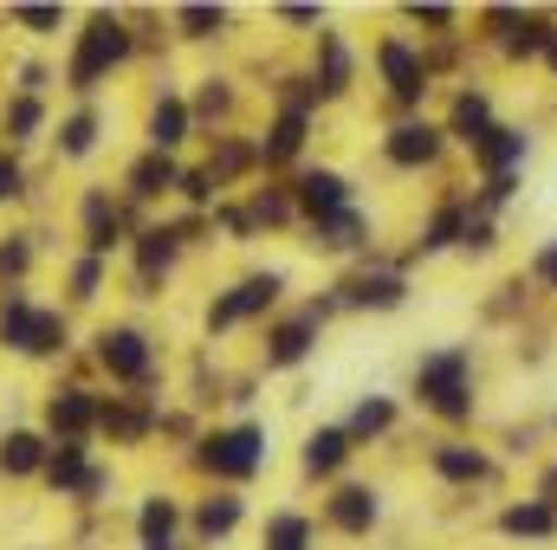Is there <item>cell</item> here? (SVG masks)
<instances>
[{
    "label": "cell",
    "mask_w": 557,
    "mask_h": 550,
    "mask_svg": "<svg viewBox=\"0 0 557 550\" xmlns=\"http://www.w3.org/2000/svg\"><path fill=\"white\" fill-rule=\"evenodd\" d=\"M131 52H137V33H131V20H124V13H91V20L72 33L65 91L91 104V91H98V85H104L117 65H131Z\"/></svg>",
    "instance_id": "6da1fadb"
},
{
    "label": "cell",
    "mask_w": 557,
    "mask_h": 550,
    "mask_svg": "<svg viewBox=\"0 0 557 550\" xmlns=\"http://www.w3.org/2000/svg\"><path fill=\"white\" fill-rule=\"evenodd\" d=\"M416 396L441 414V421H467V414H473V350H467V343L428 350L416 363Z\"/></svg>",
    "instance_id": "7a4b0ae2"
},
{
    "label": "cell",
    "mask_w": 557,
    "mask_h": 550,
    "mask_svg": "<svg viewBox=\"0 0 557 550\" xmlns=\"http://www.w3.org/2000/svg\"><path fill=\"white\" fill-rule=\"evenodd\" d=\"M214 479H253L267 466V427L260 421H234V427H214L201 434V453H195Z\"/></svg>",
    "instance_id": "3957f363"
},
{
    "label": "cell",
    "mask_w": 557,
    "mask_h": 550,
    "mask_svg": "<svg viewBox=\"0 0 557 550\" xmlns=\"http://www.w3.org/2000/svg\"><path fill=\"white\" fill-rule=\"evenodd\" d=\"M278 291H285V278L278 273H247L240 285H227L214 304H208V337H221V330H234V324H253L260 311H273L278 304Z\"/></svg>",
    "instance_id": "277c9868"
},
{
    "label": "cell",
    "mask_w": 557,
    "mask_h": 550,
    "mask_svg": "<svg viewBox=\"0 0 557 550\" xmlns=\"http://www.w3.org/2000/svg\"><path fill=\"white\" fill-rule=\"evenodd\" d=\"M98 350V370L111 376V383H149V370H156V343L143 337L137 324H104L98 337H91Z\"/></svg>",
    "instance_id": "5b68a950"
},
{
    "label": "cell",
    "mask_w": 557,
    "mask_h": 550,
    "mask_svg": "<svg viewBox=\"0 0 557 550\" xmlns=\"http://www.w3.org/2000/svg\"><path fill=\"white\" fill-rule=\"evenodd\" d=\"M324 317H331V298H324V304H305L298 317H278L273 330H267V370H298V363L311 357Z\"/></svg>",
    "instance_id": "8992f818"
},
{
    "label": "cell",
    "mask_w": 557,
    "mask_h": 550,
    "mask_svg": "<svg viewBox=\"0 0 557 550\" xmlns=\"http://www.w3.org/2000/svg\"><path fill=\"white\" fill-rule=\"evenodd\" d=\"M376 72H383V85L396 91V104H421V91H428V65H421V52L403 39V33L376 39Z\"/></svg>",
    "instance_id": "52a82bcc"
},
{
    "label": "cell",
    "mask_w": 557,
    "mask_h": 550,
    "mask_svg": "<svg viewBox=\"0 0 557 550\" xmlns=\"http://www.w3.org/2000/svg\"><path fill=\"white\" fill-rule=\"evenodd\" d=\"M324 518H331V532H344V538H370V532L383 525V492H376V486H337V492L324 499Z\"/></svg>",
    "instance_id": "ba28073f"
},
{
    "label": "cell",
    "mask_w": 557,
    "mask_h": 550,
    "mask_svg": "<svg viewBox=\"0 0 557 550\" xmlns=\"http://www.w3.org/2000/svg\"><path fill=\"white\" fill-rule=\"evenodd\" d=\"M98 421H104V402L91 389H52L46 396V434L52 440H85Z\"/></svg>",
    "instance_id": "9c48e42d"
},
{
    "label": "cell",
    "mask_w": 557,
    "mask_h": 550,
    "mask_svg": "<svg viewBox=\"0 0 557 550\" xmlns=\"http://www.w3.org/2000/svg\"><path fill=\"white\" fill-rule=\"evenodd\" d=\"M292 201H298V214H311V221H331V214L357 208V201H350V175H337V168H305L298 188H292Z\"/></svg>",
    "instance_id": "30bf717a"
},
{
    "label": "cell",
    "mask_w": 557,
    "mask_h": 550,
    "mask_svg": "<svg viewBox=\"0 0 557 550\" xmlns=\"http://www.w3.org/2000/svg\"><path fill=\"white\" fill-rule=\"evenodd\" d=\"M78 221H85V253L111 260V253L124 247V214H117V201H111L104 188H85V195H78Z\"/></svg>",
    "instance_id": "8fae6325"
},
{
    "label": "cell",
    "mask_w": 557,
    "mask_h": 550,
    "mask_svg": "<svg viewBox=\"0 0 557 550\" xmlns=\"http://www.w3.org/2000/svg\"><path fill=\"white\" fill-rule=\"evenodd\" d=\"M188 130H195V104H188L182 91H162V98L149 104V117H143V137H149L156 155H175V149L188 142Z\"/></svg>",
    "instance_id": "7c38bea8"
},
{
    "label": "cell",
    "mask_w": 557,
    "mask_h": 550,
    "mask_svg": "<svg viewBox=\"0 0 557 550\" xmlns=\"http://www.w3.org/2000/svg\"><path fill=\"white\" fill-rule=\"evenodd\" d=\"M52 440L39 427H7L0 434V479H46Z\"/></svg>",
    "instance_id": "4fadbf2b"
},
{
    "label": "cell",
    "mask_w": 557,
    "mask_h": 550,
    "mask_svg": "<svg viewBox=\"0 0 557 550\" xmlns=\"http://www.w3.org/2000/svg\"><path fill=\"white\" fill-rule=\"evenodd\" d=\"M175 260H182V227H143L137 234V285H143V298H156V278L175 273Z\"/></svg>",
    "instance_id": "5bb4252c"
},
{
    "label": "cell",
    "mask_w": 557,
    "mask_h": 550,
    "mask_svg": "<svg viewBox=\"0 0 557 550\" xmlns=\"http://www.w3.org/2000/svg\"><path fill=\"white\" fill-rule=\"evenodd\" d=\"M441 142H447V130H441V124H421V117H409V124H396V130L383 137V155H389L396 168H428V162L441 155Z\"/></svg>",
    "instance_id": "9a60e30c"
},
{
    "label": "cell",
    "mask_w": 557,
    "mask_h": 550,
    "mask_svg": "<svg viewBox=\"0 0 557 550\" xmlns=\"http://www.w3.org/2000/svg\"><path fill=\"white\" fill-rule=\"evenodd\" d=\"M91 473H98V466H91V447H85V440H59L52 460H46V486H52L59 499H78V492L91 486Z\"/></svg>",
    "instance_id": "2e32d148"
},
{
    "label": "cell",
    "mask_w": 557,
    "mask_h": 550,
    "mask_svg": "<svg viewBox=\"0 0 557 550\" xmlns=\"http://www.w3.org/2000/svg\"><path fill=\"white\" fill-rule=\"evenodd\" d=\"M124 188H131L137 201H162V195H175V188H182V168H175V155L143 149L137 162L124 168Z\"/></svg>",
    "instance_id": "e0dca14e"
},
{
    "label": "cell",
    "mask_w": 557,
    "mask_h": 550,
    "mask_svg": "<svg viewBox=\"0 0 557 550\" xmlns=\"http://www.w3.org/2000/svg\"><path fill=\"white\" fill-rule=\"evenodd\" d=\"M350 453H357V440H350L344 427H311V434H305V453H298V466H305L311 479H331V473H337Z\"/></svg>",
    "instance_id": "ac0fdd59"
},
{
    "label": "cell",
    "mask_w": 557,
    "mask_h": 550,
    "mask_svg": "<svg viewBox=\"0 0 557 550\" xmlns=\"http://www.w3.org/2000/svg\"><path fill=\"white\" fill-rule=\"evenodd\" d=\"M525 155H532V142H525V130H512V124H493L486 137L473 142V162L493 168V175H512Z\"/></svg>",
    "instance_id": "d6986e66"
},
{
    "label": "cell",
    "mask_w": 557,
    "mask_h": 550,
    "mask_svg": "<svg viewBox=\"0 0 557 550\" xmlns=\"http://www.w3.org/2000/svg\"><path fill=\"white\" fill-rule=\"evenodd\" d=\"M409 298V278L403 273H357L344 278V304H363V311H396Z\"/></svg>",
    "instance_id": "ffe728a7"
},
{
    "label": "cell",
    "mask_w": 557,
    "mask_h": 550,
    "mask_svg": "<svg viewBox=\"0 0 557 550\" xmlns=\"http://www.w3.org/2000/svg\"><path fill=\"white\" fill-rule=\"evenodd\" d=\"M98 137H104V111H98V104H78V111H72V117H59V155H65V162H85V155H91V149H98Z\"/></svg>",
    "instance_id": "44dd1931"
},
{
    "label": "cell",
    "mask_w": 557,
    "mask_h": 550,
    "mask_svg": "<svg viewBox=\"0 0 557 550\" xmlns=\"http://www.w3.org/2000/svg\"><path fill=\"white\" fill-rule=\"evenodd\" d=\"M39 130H46V98H26V91H13L7 104H0V137L13 142H39Z\"/></svg>",
    "instance_id": "7402d4cb"
},
{
    "label": "cell",
    "mask_w": 557,
    "mask_h": 550,
    "mask_svg": "<svg viewBox=\"0 0 557 550\" xmlns=\"http://www.w3.org/2000/svg\"><path fill=\"white\" fill-rule=\"evenodd\" d=\"M240 518H247V499L240 492H208L201 505H195V532L214 545V538H227V532H240Z\"/></svg>",
    "instance_id": "603a6c76"
},
{
    "label": "cell",
    "mask_w": 557,
    "mask_h": 550,
    "mask_svg": "<svg viewBox=\"0 0 557 550\" xmlns=\"http://www.w3.org/2000/svg\"><path fill=\"white\" fill-rule=\"evenodd\" d=\"M305 130H311V117L278 104V117L267 124V137H260V162H292V155L305 149Z\"/></svg>",
    "instance_id": "cb8c5ba5"
},
{
    "label": "cell",
    "mask_w": 557,
    "mask_h": 550,
    "mask_svg": "<svg viewBox=\"0 0 557 550\" xmlns=\"http://www.w3.org/2000/svg\"><path fill=\"white\" fill-rule=\"evenodd\" d=\"M486 130H493V98H486V91H460V98H454V117H447V137L473 149Z\"/></svg>",
    "instance_id": "d4e9b609"
},
{
    "label": "cell",
    "mask_w": 557,
    "mask_h": 550,
    "mask_svg": "<svg viewBox=\"0 0 557 550\" xmlns=\"http://www.w3.org/2000/svg\"><path fill=\"white\" fill-rule=\"evenodd\" d=\"M499 532H506V538H557V505L552 499L506 505V512H499Z\"/></svg>",
    "instance_id": "484cf974"
},
{
    "label": "cell",
    "mask_w": 557,
    "mask_h": 550,
    "mask_svg": "<svg viewBox=\"0 0 557 550\" xmlns=\"http://www.w3.org/2000/svg\"><path fill=\"white\" fill-rule=\"evenodd\" d=\"M311 247H324V253H357L363 240H370V221L357 214V208H344V214H331V221H311Z\"/></svg>",
    "instance_id": "4316f807"
},
{
    "label": "cell",
    "mask_w": 557,
    "mask_h": 550,
    "mask_svg": "<svg viewBox=\"0 0 557 550\" xmlns=\"http://www.w3.org/2000/svg\"><path fill=\"white\" fill-rule=\"evenodd\" d=\"M65 343H72V324H65V311L39 304V317H33V337H26V363H52V357H65Z\"/></svg>",
    "instance_id": "83f0119b"
},
{
    "label": "cell",
    "mask_w": 557,
    "mask_h": 550,
    "mask_svg": "<svg viewBox=\"0 0 557 550\" xmlns=\"http://www.w3.org/2000/svg\"><path fill=\"white\" fill-rule=\"evenodd\" d=\"M428 466H434L441 479H454V486L486 479V453H480V447H460V440H441V447L428 453Z\"/></svg>",
    "instance_id": "f1b7e54d"
},
{
    "label": "cell",
    "mask_w": 557,
    "mask_h": 550,
    "mask_svg": "<svg viewBox=\"0 0 557 550\" xmlns=\"http://www.w3.org/2000/svg\"><path fill=\"white\" fill-rule=\"evenodd\" d=\"M33 317H39V304H33L26 291H0V350H13V357H26V337H33Z\"/></svg>",
    "instance_id": "f546056e"
},
{
    "label": "cell",
    "mask_w": 557,
    "mask_h": 550,
    "mask_svg": "<svg viewBox=\"0 0 557 550\" xmlns=\"http://www.w3.org/2000/svg\"><path fill=\"white\" fill-rule=\"evenodd\" d=\"M175 525H182V505L169 492H149L137 505V538L143 545H175Z\"/></svg>",
    "instance_id": "4dcf8cb0"
},
{
    "label": "cell",
    "mask_w": 557,
    "mask_h": 550,
    "mask_svg": "<svg viewBox=\"0 0 557 550\" xmlns=\"http://www.w3.org/2000/svg\"><path fill=\"white\" fill-rule=\"evenodd\" d=\"M318 98H344L350 91V46L337 33H318Z\"/></svg>",
    "instance_id": "1f68e13d"
},
{
    "label": "cell",
    "mask_w": 557,
    "mask_h": 550,
    "mask_svg": "<svg viewBox=\"0 0 557 550\" xmlns=\"http://www.w3.org/2000/svg\"><path fill=\"white\" fill-rule=\"evenodd\" d=\"M260 545L267 550H311L318 545V525H311L305 512H273L267 532H260Z\"/></svg>",
    "instance_id": "d6a6232c"
},
{
    "label": "cell",
    "mask_w": 557,
    "mask_h": 550,
    "mask_svg": "<svg viewBox=\"0 0 557 550\" xmlns=\"http://www.w3.org/2000/svg\"><path fill=\"white\" fill-rule=\"evenodd\" d=\"M389 427H396V402H389V396H363V402L350 409V421H344L350 440H376V434H389Z\"/></svg>",
    "instance_id": "836d02e7"
},
{
    "label": "cell",
    "mask_w": 557,
    "mask_h": 550,
    "mask_svg": "<svg viewBox=\"0 0 557 550\" xmlns=\"http://www.w3.org/2000/svg\"><path fill=\"white\" fill-rule=\"evenodd\" d=\"M104 278H111V260L78 253V260H72V278H65V285H72V304H91V298L104 291Z\"/></svg>",
    "instance_id": "e575fe53"
},
{
    "label": "cell",
    "mask_w": 557,
    "mask_h": 550,
    "mask_svg": "<svg viewBox=\"0 0 557 550\" xmlns=\"http://www.w3.org/2000/svg\"><path fill=\"white\" fill-rule=\"evenodd\" d=\"M460 234H467V214H460V208H441V214H428V227H421V247H416V253H447Z\"/></svg>",
    "instance_id": "d590c367"
},
{
    "label": "cell",
    "mask_w": 557,
    "mask_h": 550,
    "mask_svg": "<svg viewBox=\"0 0 557 550\" xmlns=\"http://www.w3.org/2000/svg\"><path fill=\"white\" fill-rule=\"evenodd\" d=\"M182 39H221L227 33V7H175Z\"/></svg>",
    "instance_id": "8d00e7d4"
},
{
    "label": "cell",
    "mask_w": 557,
    "mask_h": 550,
    "mask_svg": "<svg viewBox=\"0 0 557 550\" xmlns=\"http://www.w3.org/2000/svg\"><path fill=\"white\" fill-rule=\"evenodd\" d=\"M26 266H33V234H7V240H0V285L20 291Z\"/></svg>",
    "instance_id": "74e56055"
},
{
    "label": "cell",
    "mask_w": 557,
    "mask_h": 550,
    "mask_svg": "<svg viewBox=\"0 0 557 550\" xmlns=\"http://www.w3.org/2000/svg\"><path fill=\"white\" fill-rule=\"evenodd\" d=\"M7 20H13V26H26L33 39H52V33H65V20H72V13H65V7H7Z\"/></svg>",
    "instance_id": "f35d334b"
},
{
    "label": "cell",
    "mask_w": 557,
    "mask_h": 550,
    "mask_svg": "<svg viewBox=\"0 0 557 550\" xmlns=\"http://www.w3.org/2000/svg\"><path fill=\"white\" fill-rule=\"evenodd\" d=\"M292 214H298L292 188H260V195H253V221H260V227H292Z\"/></svg>",
    "instance_id": "ab89813d"
},
{
    "label": "cell",
    "mask_w": 557,
    "mask_h": 550,
    "mask_svg": "<svg viewBox=\"0 0 557 550\" xmlns=\"http://www.w3.org/2000/svg\"><path fill=\"white\" fill-rule=\"evenodd\" d=\"M182 201H195V208H214L221 201V182L208 175V168H182V188H175Z\"/></svg>",
    "instance_id": "60d3db41"
},
{
    "label": "cell",
    "mask_w": 557,
    "mask_h": 550,
    "mask_svg": "<svg viewBox=\"0 0 557 550\" xmlns=\"http://www.w3.org/2000/svg\"><path fill=\"white\" fill-rule=\"evenodd\" d=\"M20 195H26V168L13 149H0V201H20Z\"/></svg>",
    "instance_id": "b9f144b4"
},
{
    "label": "cell",
    "mask_w": 557,
    "mask_h": 550,
    "mask_svg": "<svg viewBox=\"0 0 557 550\" xmlns=\"http://www.w3.org/2000/svg\"><path fill=\"white\" fill-rule=\"evenodd\" d=\"M512 188H519V175H493L480 201H486V208H506V201H512Z\"/></svg>",
    "instance_id": "7bdbcfd3"
},
{
    "label": "cell",
    "mask_w": 557,
    "mask_h": 550,
    "mask_svg": "<svg viewBox=\"0 0 557 550\" xmlns=\"http://www.w3.org/2000/svg\"><path fill=\"white\" fill-rule=\"evenodd\" d=\"M416 26H454V7H409Z\"/></svg>",
    "instance_id": "ee69618b"
},
{
    "label": "cell",
    "mask_w": 557,
    "mask_h": 550,
    "mask_svg": "<svg viewBox=\"0 0 557 550\" xmlns=\"http://www.w3.org/2000/svg\"><path fill=\"white\" fill-rule=\"evenodd\" d=\"M278 20H285V26H324L318 7H278Z\"/></svg>",
    "instance_id": "f6af8a7d"
},
{
    "label": "cell",
    "mask_w": 557,
    "mask_h": 550,
    "mask_svg": "<svg viewBox=\"0 0 557 550\" xmlns=\"http://www.w3.org/2000/svg\"><path fill=\"white\" fill-rule=\"evenodd\" d=\"M532 266H539V278H545V285H557V240H545V247H539V260H532Z\"/></svg>",
    "instance_id": "bcb514c9"
},
{
    "label": "cell",
    "mask_w": 557,
    "mask_h": 550,
    "mask_svg": "<svg viewBox=\"0 0 557 550\" xmlns=\"http://www.w3.org/2000/svg\"><path fill=\"white\" fill-rule=\"evenodd\" d=\"M545 59H552V65H557V33H552V52H545Z\"/></svg>",
    "instance_id": "7dc6e473"
},
{
    "label": "cell",
    "mask_w": 557,
    "mask_h": 550,
    "mask_svg": "<svg viewBox=\"0 0 557 550\" xmlns=\"http://www.w3.org/2000/svg\"><path fill=\"white\" fill-rule=\"evenodd\" d=\"M143 550H175V545H143Z\"/></svg>",
    "instance_id": "c3c4849f"
}]
</instances>
